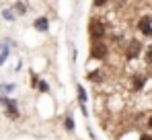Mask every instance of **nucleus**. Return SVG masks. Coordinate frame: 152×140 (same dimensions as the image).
I'll return each mask as SVG.
<instances>
[{
    "label": "nucleus",
    "instance_id": "4468645a",
    "mask_svg": "<svg viewBox=\"0 0 152 140\" xmlns=\"http://www.w3.org/2000/svg\"><path fill=\"white\" fill-rule=\"evenodd\" d=\"M8 54H10V52H8V47L4 46V47H2V54H0V66H2V64L6 62V58H8Z\"/></svg>",
    "mask_w": 152,
    "mask_h": 140
},
{
    "label": "nucleus",
    "instance_id": "0eeeda50",
    "mask_svg": "<svg viewBox=\"0 0 152 140\" xmlns=\"http://www.w3.org/2000/svg\"><path fill=\"white\" fill-rule=\"evenodd\" d=\"M144 83H146L144 76H136V78L132 80V89H134V91H140V89L144 87Z\"/></svg>",
    "mask_w": 152,
    "mask_h": 140
},
{
    "label": "nucleus",
    "instance_id": "9d476101",
    "mask_svg": "<svg viewBox=\"0 0 152 140\" xmlns=\"http://www.w3.org/2000/svg\"><path fill=\"white\" fill-rule=\"evenodd\" d=\"M12 10H15V13H19V15H25V13H27V6L23 4V2H21V0H19V2H15Z\"/></svg>",
    "mask_w": 152,
    "mask_h": 140
},
{
    "label": "nucleus",
    "instance_id": "f8f14e48",
    "mask_svg": "<svg viewBox=\"0 0 152 140\" xmlns=\"http://www.w3.org/2000/svg\"><path fill=\"white\" fill-rule=\"evenodd\" d=\"M37 89H39L41 93H50V85H48L45 80H39V83H37Z\"/></svg>",
    "mask_w": 152,
    "mask_h": 140
},
{
    "label": "nucleus",
    "instance_id": "9b49d317",
    "mask_svg": "<svg viewBox=\"0 0 152 140\" xmlns=\"http://www.w3.org/2000/svg\"><path fill=\"white\" fill-rule=\"evenodd\" d=\"M78 101H80V105H84V101H86V93H84L82 85H78Z\"/></svg>",
    "mask_w": 152,
    "mask_h": 140
},
{
    "label": "nucleus",
    "instance_id": "f257e3e1",
    "mask_svg": "<svg viewBox=\"0 0 152 140\" xmlns=\"http://www.w3.org/2000/svg\"><path fill=\"white\" fill-rule=\"evenodd\" d=\"M0 105L6 109V117L8 119H19L21 117V113H19V103L15 101V99H10V97H4V95L0 93Z\"/></svg>",
    "mask_w": 152,
    "mask_h": 140
},
{
    "label": "nucleus",
    "instance_id": "aec40b11",
    "mask_svg": "<svg viewBox=\"0 0 152 140\" xmlns=\"http://www.w3.org/2000/svg\"><path fill=\"white\" fill-rule=\"evenodd\" d=\"M148 126H150V128H152V116H150V119H148Z\"/></svg>",
    "mask_w": 152,
    "mask_h": 140
},
{
    "label": "nucleus",
    "instance_id": "20e7f679",
    "mask_svg": "<svg viewBox=\"0 0 152 140\" xmlns=\"http://www.w3.org/2000/svg\"><path fill=\"white\" fill-rule=\"evenodd\" d=\"M140 52H142V43H140L138 39H132L126 47V58L127 60H136V58L140 56Z\"/></svg>",
    "mask_w": 152,
    "mask_h": 140
},
{
    "label": "nucleus",
    "instance_id": "423d86ee",
    "mask_svg": "<svg viewBox=\"0 0 152 140\" xmlns=\"http://www.w3.org/2000/svg\"><path fill=\"white\" fill-rule=\"evenodd\" d=\"M33 27H35L37 31H41V33H45V31L50 29V19H48V17H39V19L33 21Z\"/></svg>",
    "mask_w": 152,
    "mask_h": 140
},
{
    "label": "nucleus",
    "instance_id": "6ab92c4d",
    "mask_svg": "<svg viewBox=\"0 0 152 140\" xmlns=\"http://www.w3.org/2000/svg\"><path fill=\"white\" fill-rule=\"evenodd\" d=\"M140 140H152V136H148V134H142V136H140Z\"/></svg>",
    "mask_w": 152,
    "mask_h": 140
},
{
    "label": "nucleus",
    "instance_id": "7ed1b4c3",
    "mask_svg": "<svg viewBox=\"0 0 152 140\" xmlns=\"http://www.w3.org/2000/svg\"><path fill=\"white\" fill-rule=\"evenodd\" d=\"M107 46L103 43L101 39H97L95 43H93V47H91V58H95V60H103V58H107Z\"/></svg>",
    "mask_w": 152,
    "mask_h": 140
},
{
    "label": "nucleus",
    "instance_id": "6e6552de",
    "mask_svg": "<svg viewBox=\"0 0 152 140\" xmlns=\"http://www.w3.org/2000/svg\"><path fill=\"white\" fill-rule=\"evenodd\" d=\"M88 80H93V83H103V74L101 70H93V72H88Z\"/></svg>",
    "mask_w": 152,
    "mask_h": 140
},
{
    "label": "nucleus",
    "instance_id": "ddd939ff",
    "mask_svg": "<svg viewBox=\"0 0 152 140\" xmlns=\"http://www.w3.org/2000/svg\"><path fill=\"white\" fill-rule=\"evenodd\" d=\"M64 126H66V130H74V119H72V116H68L66 119H64Z\"/></svg>",
    "mask_w": 152,
    "mask_h": 140
},
{
    "label": "nucleus",
    "instance_id": "f03ea898",
    "mask_svg": "<svg viewBox=\"0 0 152 140\" xmlns=\"http://www.w3.org/2000/svg\"><path fill=\"white\" fill-rule=\"evenodd\" d=\"M88 33H91V37L97 41V39H103L105 35H107V27L103 23L101 19H93L91 25H88Z\"/></svg>",
    "mask_w": 152,
    "mask_h": 140
},
{
    "label": "nucleus",
    "instance_id": "f3484780",
    "mask_svg": "<svg viewBox=\"0 0 152 140\" xmlns=\"http://www.w3.org/2000/svg\"><path fill=\"white\" fill-rule=\"evenodd\" d=\"M146 60H148V64L152 66V47H148V49H146Z\"/></svg>",
    "mask_w": 152,
    "mask_h": 140
},
{
    "label": "nucleus",
    "instance_id": "dca6fc26",
    "mask_svg": "<svg viewBox=\"0 0 152 140\" xmlns=\"http://www.w3.org/2000/svg\"><path fill=\"white\" fill-rule=\"evenodd\" d=\"M37 83H39V76H37V74L33 72V74H31V87L35 89V87H37Z\"/></svg>",
    "mask_w": 152,
    "mask_h": 140
},
{
    "label": "nucleus",
    "instance_id": "2eb2a0df",
    "mask_svg": "<svg viewBox=\"0 0 152 140\" xmlns=\"http://www.w3.org/2000/svg\"><path fill=\"white\" fill-rule=\"evenodd\" d=\"M12 91H15V85H12V83H8V85L0 87V93H12Z\"/></svg>",
    "mask_w": 152,
    "mask_h": 140
},
{
    "label": "nucleus",
    "instance_id": "a211bd4d",
    "mask_svg": "<svg viewBox=\"0 0 152 140\" xmlns=\"http://www.w3.org/2000/svg\"><path fill=\"white\" fill-rule=\"evenodd\" d=\"M107 4V0H95V6H105Z\"/></svg>",
    "mask_w": 152,
    "mask_h": 140
},
{
    "label": "nucleus",
    "instance_id": "39448f33",
    "mask_svg": "<svg viewBox=\"0 0 152 140\" xmlns=\"http://www.w3.org/2000/svg\"><path fill=\"white\" fill-rule=\"evenodd\" d=\"M138 31L142 35H146V37H152V19L150 17H142L138 21Z\"/></svg>",
    "mask_w": 152,
    "mask_h": 140
},
{
    "label": "nucleus",
    "instance_id": "1a4fd4ad",
    "mask_svg": "<svg viewBox=\"0 0 152 140\" xmlns=\"http://www.w3.org/2000/svg\"><path fill=\"white\" fill-rule=\"evenodd\" d=\"M2 19H4V21H8V23H12V21H15V10H10V8L2 10Z\"/></svg>",
    "mask_w": 152,
    "mask_h": 140
}]
</instances>
